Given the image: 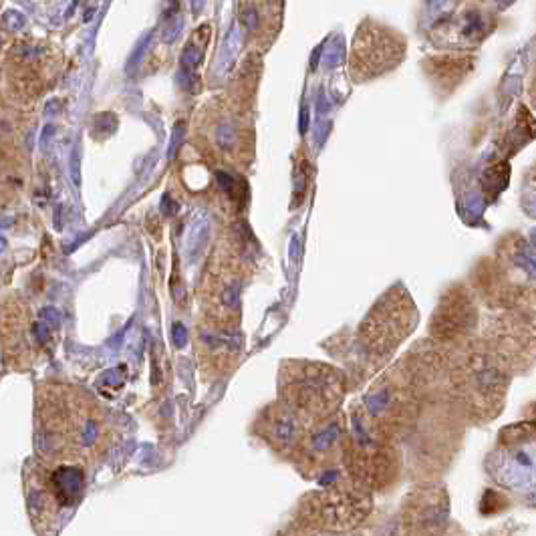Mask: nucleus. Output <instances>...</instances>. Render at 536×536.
I'll return each mask as SVG.
<instances>
[{
  "instance_id": "aec40b11",
  "label": "nucleus",
  "mask_w": 536,
  "mask_h": 536,
  "mask_svg": "<svg viewBox=\"0 0 536 536\" xmlns=\"http://www.w3.org/2000/svg\"><path fill=\"white\" fill-rule=\"evenodd\" d=\"M4 25L13 31H18L21 26L25 25V16L21 13H6L4 14Z\"/></svg>"
},
{
  "instance_id": "f257e3e1",
  "label": "nucleus",
  "mask_w": 536,
  "mask_h": 536,
  "mask_svg": "<svg viewBox=\"0 0 536 536\" xmlns=\"http://www.w3.org/2000/svg\"><path fill=\"white\" fill-rule=\"evenodd\" d=\"M107 407L83 387L43 381L35 390V450L43 460L95 468L113 446Z\"/></svg>"
},
{
  "instance_id": "b1692460",
  "label": "nucleus",
  "mask_w": 536,
  "mask_h": 536,
  "mask_svg": "<svg viewBox=\"0 0 536 536\" xmlns=\"http://www.w3.org/2000/svg\"><path fill=\"white\" fill-rule=\"evenodd\" d=\"M204 2H206V0H192V11H194V13H198V11H200V9L204 6Z\"/></svg>"
},
{
  "instance_id": "dca6fc26",
  "label": "nucleus",
  "mask_w": 536,
  "mask_h": 536,
  "mask_svg": "<svg viewBox=\"0 0 536 536\" xmlns=\"http://www.w3.org/2000/svg\"><path fill=\"white\" fill-rule=\"evenodd\" d=\"M448 494L436 482H426L414 488L403 502L402 524L407 535H432L439 532L448 522Z\"/></svg>"
},
{
  "instance_id": "423d86ee",
  "label": "nucleus",
  "mask_w": 536,
  "mask_h": 536,
  "mask_svg": "<svg viewBox=\"0 0 536 536\" xmlns=\"http://www.w3.org/2000/svg\"><path fill=\"white\" fill-rule=\"evenodd\" d=\"M87 472L79 463L49 462L41 456L26 460L23 486L35 532L50 535L69 518L85 496Z\"/></svg>"
},
{
  "instance_id": "1a4fd4ad",
  "label": "nucleus",
  "mask_w": 536,
  "mask_h": 536,
  "mask_svg": "<svg viewBox=\"0 0 536 536\" xmlns=\"http://www.w3.org/2000/svg\"><path fill=\"white\" fill-rule=\"evenodd\" d=\"M417 321V306L403 284H393L367 311L353 337L375 375L414 333Z\"/></svg>"
},
{
  "instance_id": "ddd939ff",
  "label": "nucleus",
  "mask_w": 536,
  "mask_h": 536,
  "mask_svg": "<svg viewBox=\"0 0 536 536\" xmlns=\"http://www.w3.org/2000/svg\"><path fill=\"white\" fill-rule=\"evenodd\" d=\"M315 426L317 424L309 422L305 415H301L277 397L258 412L252 424V434L272 454L286 462H293Z\"/></svg>"
},
{
  "instance_id": "f8f14e48",
  "label": "nucleus",
  "mask_w": 536,
  "mask_h": 536,
  "mask_svg": "<svg viewBox=\"0 0 536 536\" xmlns=\"http://www.w3.org/2000/svg\"><path fill=\"white\" fill-rule=\"evenodd\" d=\"M47 353L41 343L38 323L23 296H6L2 303V357L4 365L28 369Z\"/></svg>"
},
{
  "instance_id": "5701e85b",
  "label": "nucleus",
  "mask_w": 536,
  "mask_h": 536,
  "mask_svg": "<svg viewBox=\"0 0 536 536\" xmlns=\"http://www.w3.org/2000/svg\"><path fill=\"white\" fill-rule=\"evenodd\" d=\"M528 97H530V103L536 109V65L532 69V75H530V83H528Z\"/></svg>"
},
{
  "instance_id": "a211bd4d",
  "label": "nucleus",
  "mask_w": 536,
  "mask_h": 536,
  "mask_svg": "<svg viewBox=\"0 0 536 536\" xmlns=\"http://www.w3.org/2000/svg\"><path fill=\"white\" fill-rule=\"evenodd\" d=\"M294 188H293V208L303 204L306 198V188L311 182V164L309 159L303 158L296 161V170H294Z\"/></svg>"
},
{
  "instance_id": "2eb2a0df",
  "label": "nucleus",
  "mask_w": 536,
  "mask_h": 536,
  "mask_svg": "<svg viewBox=\"0 0 536 536\" xmlns=\"http://www.w3.org/2000/svg\"><path fill=\"white\" fill-rule=\"evenodd\" d=\"M347 422L341 414L333 415L311 429L303 448L294 456L293 466L303 478L318 480L325 474L343 468V439Z\"/></svg>"
},
{
  "instance_id": "39448f33",
  "label": "nucleus",
  "mask_w": 536,
  "mask_h": 536,
  "mask_svg": "<svg viewBox=\"0 0 536 536\" xmlns=\"http://www.w3.org/2000/svg\"><path fill=\"white\" fill-rule=\"evenodd\" d=\"M426 405L402 359L379 371L353 414L371 432L397 444L414 432Z\"/></svg>"
},
{
  "instance_id": "6e6552de",
  "label": "nucleus",
  "mask_w": 536,
  "mask_h": 536,
  "mask_svg": "<svg viewBox=\"0 0 536 536\" xmlns=\"http://www.w3.org/2000/svg\"><path fill=\"white\" fill-rule=\"evenodd\" d=\"M349 385V375L331 363L286 359L279 369V400L313 424L339 414Z\"/></svg>"
},
{
  "instance_id": "6ab92c4d",
  "label": "nucleus",
  "mask_w": 536,
  "mask_h": 536,
  "mask_svg": "<svg viewBox=\"0 0 536 536\" xmlns=\"http://www.w3.org/2000/svg\"><path fill=\"white\" fill-rule=\"evenodd\" d=\"M202 59V50L195 47L194 43H188L182 53V67L183 69H194Z\"/></svg>"
},
{
  "instance_id": "20e7f679",
  "label": "nucleus",
  "mask_w": 536,
  "mask_h": 536,
  "mask_svg": "<svg viewBox=\"0 0 536 536\" xmlns=\"http://www.w3.org/2000/svg\"><path fill=\"white\" fill-rule=\"evenodd\" d=\"M472 291L490 311L536 315V254L522 238L478 264Z\"/></svg>"
},
{
  "instance_id": "f3484780",
  "label": "nucleus",
  "mask_w": 536,
  "mask_h": 536,
  "mask_svg": "<svg viewBox=\"0 0 536 536\" xmlns=\"http://www.w3.org/2000/svg\"><path fill=\"white\" fill-rule=\"evenodd\" d=\"M405 45L387 31H371L357 38V75L371 79L393 69L403 59Z\"/></svg>"
},
{
  "instance_id": "0eeeda50",
  "label": "nucleus",
  "mask_w": 536,
  "mask_h": 536,
  "mask_svg": "<svg viewBox=\"0 0 536 536\" xmlns=\"http://www.w3.org/2000/svg\"><path fill=\"white\" fill-rule=\"evenodd\" d=\"M373 512V494L345 480L318 488L299 500L291 526L293 535H349L357 532Z\"/></svg>"
},
{
  "instance_id": "9b49d317",
  "label": "nucleus",
  "mask_w": 536,
  "mask_h": 536,
  "mask_svg": "<svg viewBox=\"0 0 536 536\" xmlns=\"http://www.w3.org/2000/svg\"><path fill=\"white\" fill-rule=\"evenodd\" d=\"M194 353L204 381L230 377L242 359V331L236 325H220L200 317L194 329Z\"/></svg>"
},
{
  "instance_id": "412c9836",
  "label": "nucleus",
  "mask_w": 536,
  "mask_h": 536,
  "mask_svg": "<svg viewBox=\"0 0 536 536\" xmlns=\"http://www.w3.org/2000/svg\"><path fill=\"white\" fill-rule=\"evenodd\" d=\"M256 16H258V14H256L254 9H248V11L242 14V23L248 31H254L256 26H258V18H256Z\"/></svg>"
},
{
  "instance_id": "9d476101",
  "label": "nucleus",
  "mask_w": 536,
  "mask_h": 536,
  "mask_svg": "<svg viewBox=\"0 0 536 536\" xmlns=\"http://www.w3.org/2000/svg\"><path fill=\"white\" fill-rule=\"evenodd\" d=\"M402 454L397 444L377 436L351 414L343 439V470L357 486L371 494L390 492L402 474Z\"/></svg>"
},
{
  "instance_id": "7ed1b4c3",
  "label": "nucleus",
  "mask_w": 536,
  "mask_h": 536,
  "mask_svg": "<svg viewBox=\"0 0 536 536\" xmlns=\"http://www.w3.org/2000/svg\"><path fill=\"white\" fill-rule=\"evenodd\" d=\"M451 349V397L456 409L470 424L492 422L502 412L516 373L480 333Z\"/></svg>"
},
{
  "instance_id": "f03ea898",
  "label": "nucleus",
  "mask_w": 536,
  "mask_h": 536,
  "mask_svg": "<svg viewBox=\"0 0 536 536\" xmlns=\"http://www.w3.org/2000/svg\"><path fill=\"white\" fill-rule=\"evenodd\" d=\"M256 272V242L240 220H234L208 256L198 284L202 318L236 325L242 321V294Z\"/></svg>"
},
{
  "instance_id": "4be33fe9",
  "label": "nucleus",
  "mask_w": 536,
  "mask_h": 536,
  "mask_svg": "<svg viewBox=\"0 0 536 536\" xmlns=\"http://www.w3.org/2000/svg\"><path fill=\"white\" fill-rule=\"evenodd\" d=\"M178 6H180L178 0H166V2H164V18H166V21L173 18L176 13H178Z\"/></svg>"
},
{
  "instance_id": "4468645a",
  "label": "nucleus",
  "mask_w": 536,
  "mask_h": 536,
  "mask_svg": "<svg viewBox=\"0 0 536 536\" xmlns=\"http://www.w3.org/2000/svg\"><path fill=\"white\" fill-rule=\"evenodd\" d=\"M478 296L472 286L454 284L441 294L438 306L429 321V337L444 345H462L472 339L482 318L476 305Z\"/></svg>"
}]
</instances>
